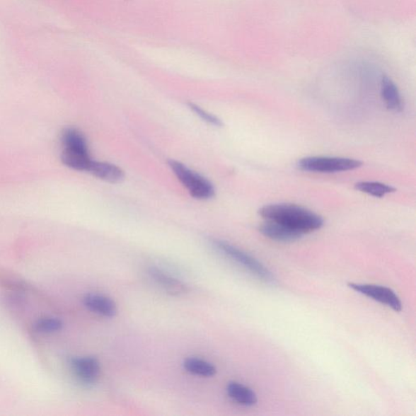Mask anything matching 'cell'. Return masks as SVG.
<instances>
[{
    "instance_id": "obj_14",
    "label": "cell",
    "mask_w": 416,
    "mask_h": 416,
    "mask_svg": "<svg viewBox=\"0 0 416 416\" xmlns=\"http://www.w3.org/2000/svg\"><path fill=\"white\" fill-rule=\"evenodd\" d=\"M62 140L64 149L89 152L84 135L76 129H64Z\"/></svg>"
},
{
    "instance_id": "obj_4",
    "label": "cell",
    "mask_w": 416,
    "mask_h": 416,
    "mask_svg": "<svg viewBox=\"0 0 416 416\" xmlns=\"http://www.w3.org/2000/svg\"><path fill=\"white\" fill-rule=\"evenodd\" d=\"M362 164V162L349 158L311 156L300 160L298 166L306 172L331 173L354 171Z\"/></svg>"
},
{
    "instance_id": "obj_8",
    "label": "cell",
    "mask_w": 416,
    "mask_h": 416,
    "mask_svg": "<svg viewBox=\"0 0 416 416\" xmlns=\"http://www.w3.org/2000/svg\"><path fill=\"white\" fill-rule=\"evenodd\" d=\"M260 231L264 236L277 241V242H294L304 236L303 233L294 231V229L271 221H266L262 224Z\"/></svg>"
},
{
    "instance_id": "obj_10",
    "label": "cell",
    "mask_w": 416,
    "mask_h": 416,
    "mask_svg": "<svg viewBox=\"0 0 416 416\" xmlns=\"http://www.w3.org/2000/svg\"><path fill=\"white\" fill-rule=\"evenodd\" d=\"M93 176L110 183H120L125 179L122 168L115 164L92 161L88 171Z\"/></svg>"
},
{
    "instance_id": "obj_3",
    "label": "cell",
    "mask_w": 416,
    "mask_h": 416,
    "mask_svg": "<svg viewBox=\"0 0 416 416\" xmlns=\"http://www.w3.org/2000/svg\"><path fill=\"white\" fill-rule=\"evenodd\" d=\"M213 245L219 251L226 255L228 258L236 262L237 264L245 268L246 270L253 273L255 277L261 279L262 281L267 284H275L276 279L275 276L254 257L244 253L243 250L238 249L236 246L224 242V241L215 240Z\"/></svg>"
},
{
    "instance_id": "obj_2",
    "label": "cell",
    "mask_w": 416,
    "mask_h": 416,
    "mask_svg": "<svg viewBox=\"0 0 416 416\" xmlns=\"http://www.w3.org/2000/svg\"><path fill=\"white\" fill-rule=\"evenodd\" d=\"M168 164L180 183L184 185V187L195 199L206 200L214 197V186L207 178L191 171L180 162L172 160L168 162Z\"/></svg>"
},
{
    "instance_id": "obj_9",
    "label": "cell",
    "mask_w": 416,
    "mask_h": 416,
    "mask_svg": "<svg viewBox=\"0 0 416 416\" xmlns=\"http://www.w3.org/2000/svg\"><path fill=\"white\" fill-rule=\"evenodd\" d=\"M86 308L94 313L105 316L113 317L117 313V306L114 301L104 295L97 294H86L83 298Z\"/></svg>"
},
{
    "instance_id": "obj_5",
    "label": "cell",
    "mask_w": 416,
    "mask_h": 416,
    "mask_svg": "<svg viewBox=\"0 0 416 416\" xmlns=\"http://www.w3.org/2000/svg\"><path fill=\"white\" fill-rule=\"evenodd\" d=\"M348 286L354 291L364 294L365 296L376 301V302L385 304L393 311H401L403 309L400 299L390 288L377 286V284L359 283H349Z\"/></svg>"
},
{
    "instance_id": "obj_1",
    "label": "cell",
    "mask_w": 416,
    "mask_h": 416,
    "mask_svg": "<svg viewBox=\"0 0 416 416\" xmlns=\"http://www.w3.org/2000/svg\"><path fill=\"white\" fill-rule=\"evenodd\" d=\"M260 215L266 221L284 224L304 235L318 231L324 219L306 208L294 204H278L260 208Z\"/></svg>"
},
{
    "instance_id": "obj_12",
    "label": "cell",
    "mask_w": 416,
    "mask_h": 416,
    "mask_svg": "<svg viewBox=\"0 0 416 416\" xmlns=\"http://www.w3.org/2000/svg\"><path fill=\"white\" fill-rule=\"evenodd\" d=\"M227 393L235 403L242 405V406L253 407L258 403L256 393L249 387L240 384L238 382L229 383Z\"/></svg>"
},
{
    "instance_id": "obj_11",
    "label": "cell",
    "mask_w": 416,
    "mask_h": 416,
    "mask_svg": "<svg viewBox=\"0 0 416 416\" xmlns=\"http://www.w3.org/2000/svg\"><path fill=\"white\" fill-rule=\"evenodd\" d=\"M381 93L383 100L386 106L392 111L401 112L403 109V101L397 86L388 76H384L381 79Z\"/></svg>"
},
{
    "instance_id": "obj_13",
    "label": "cell",
    "mask_w": 416,
    "mask_h": 416,
    "mask_svg": "<svg viewBox=\"0 0 416 416\" xmlns=\"http://www.w3.org/2000/svg\"><path fill=\"white\" fill-rule=\"evenodd\" d=\"M62 161L64 166L78 171H88L92 162L89 152L64 149Z\"/></svg>"
},
{
    "instance_id": "obj_16",
    "label": "cell",
    "mask_w": 416,
    "mask_h": 416,
    "mask_svg": "<svg viewBox=\"0 0 416 416\" xmlns=\"http://www.w3.org/2000/svg\"><path fill=\"white\" fill-rule=\"evenodd\" d=\"M354 186L355 189L360 192L376 197V198H383L386 195L396 191V189L391 185L376 182H359Z\"/></svg>"
},
{
    "instance_id": "obj_18",
    "label": "cell",
    "mask_w": 416,
    "mask_h": 416,
    "mask_svg": "<svg viewBox=\"0 0 416 416\" xmlns=\"http://www.w3.org/2000/svg\"><path fill=\"white\" fill-rule=\"evenodd\" d=\"M189 108L191 109V111H193L197 116L200 117L204 122H207V124L214 125V127H221L223 125L221 119H219L217 117L214 116L202 109L198 105L193 103H188Z\"/></svg>"
},
{
    "instance_id": "obj_7",
    "label": "cell",
    "mask_w": 416,
    "mask_h": 416,
    "mask_svg": "<svg viewBox=\"0 0 416 416\" xmlns=\"http://www.w3.org/2000/svg\"><path fill=\"white\" fill-rule=\"evenodd\" d=\"M149 273L152 280L158 286H160L164 291L173 295V296H180V295H184L189 292V287L184 282L171 275H168L166 272L158 270L157 267H151Z\"/></svg>"
},
{
    "instance_id": "obj_6",
    "label": "cell",
    "mask_w": 416,
    "mask_h": 416,
    "mask_svg": "<svg viewBox=\"0 0 416 416\" xmlns=\"http://www.w3.org/2000/svg\"><path fill=\"white\" fill-rule=\"evenodd\" d=\"M71 369L81 384L93 386L100 379L101 366L100 361L95 357H75L70 360Z\"/></svg>"
},
{
    "instance_id": "obj_17",
    "label": "cell",
    "mask_w": 416,
    "mask_h": 416,
    "mask_svg": "<svg viewBox=\"0 0 416 416\" xmlns=\"http://www.w3.org/2000/svg\"><path fill=\"white\" fill-rule=\"evenodd\" d=\"M63 322L54 317H43L35 324V330L41 333H57L62 330Z\"/></svg>"
},
{
    "instance_id": "obj_15",
    "label": "cell",
    "mask_w": 416,
    "mask_h": 416,
    "mask_svg": "<svg viewBox=\"0 0 416 416\" xmlns=\"http://www.w3.org/2000/svg\"><path fill=\"white\" fill-rule=\"evenodd\" d=\"M183 366L190 374L195 376L212 377L216 374V366L207 362V361L201 359H186L184 360Z\"/></svg>"
}]
</instances>
